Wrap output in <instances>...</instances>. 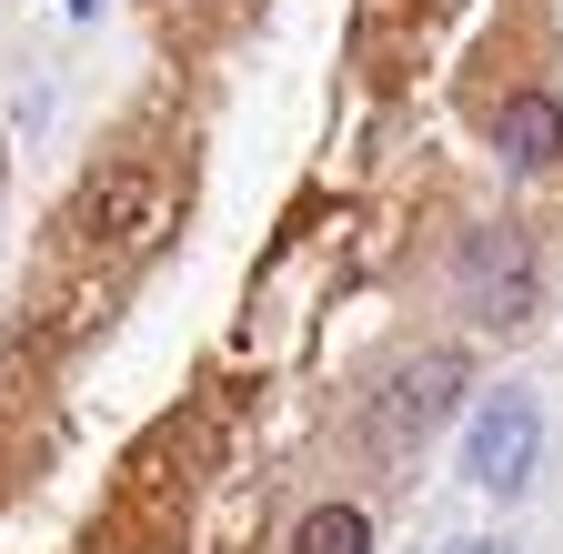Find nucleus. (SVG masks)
Listing matches in <instances>:
<instances>
[{
	"mask_svg": "<svg viewBox=\"0 0 563 554\" xmlns=\"http://www.w3.org/2000/svg\"><path fill=\"white\" fill-rule=\"evenodd\" d=\"M533 454H543V413H533V393H483V413L463 424V474L483 484V495H523V474H533Z\"/></svg>",
	"mask_w": 563,
	"mask_h": 554,
	"instance_id": "obj_1",
	"label": "nucleus"
},
{
	"mask_svg": "<svg viewBox=\"0 0 563 554\" xmlns=\"http://www.w3.org/2000/svg\"><path fill=\"white\" fill-rule=\"evenodd\" d=\"M453 403H463V354H422V363L373 403V444H383V454H412Z\"/></svg>",
	"mask_w": 563,
	"mask_h": 554,
	"instance_id": "obj_2",
	"label": "nucleus"
},
{
	"mask_svg": "<svg viewBox=\"0 0 563 554\" xmlns=\"http://www.w3.org/2000/svg\"><path fill=\"white\" fill-rule=\"evenodd\" d=\"M463 303L483 313V323H523L533 313V252H523V232H473L463 242Z\"/></svg>",
	"mask_w": 563,
	"mask_h": 554,
	"instance_id": "obj_3",
	"label": "nucleus"
},
{
	"mask_svg": "<svg viewBox=\"0 0 563 554\" xmlns=\"http://www.w3.org/2000/svg\"><path fill=\"white\" fill-rule=\"evenodd\" d=\"M162 213V182L141 162H101L81 192H70V222H81V242H141V222Z\"/></svg>",
	"mask_w": 563,
	"mask_h": 554,
	"instance_id": "obj_4",
	"label": "nucleus"
},
{
	"mask_svg": "<svg viewBox=\"0 0 563 554\" xmlns=\"http://www.w3.org/2000/svg\"><path fill=\"white\" fill-rule=\"evenodd\" d=\"M493 152H504L514 172H553V162H563V101H553V91L504 101V121H493Z\"/></svg>",
	"mask_w": 563,
	"mask_h": 554,
	"instance_id": "obj_5",
	"label": "nucleus"
},
{
	"mask_svg": "<svg viewBox=\"0 0 563 554\" xmlns=\"http://www.w3.org/2000/svg\"><path fill=\"white\" fill-rule=\"evenodd\" d=\"M292 554H373V514L363 504H312L302 534H292Z\"/></svg>",
	"mask_w": 563,
	"mask_h": 554,
	"instance_id": "obj_6",
	"label": "nucleus"
},
{
	"mask_svg": "<svg viewBox=\"0 0 563 554\" xmlns=\"http://www.w3.org/2000/svg\"><path fill=\"white\" fill-rule=\"evenodd\" d=\"M453 554H514V544H493V534H463V544H453Z\"/></svg>",
	"mask_w": 563,
	"mask_h": 554,
	"instance_id": "obj_7",
	"label": "nucleus"
},
{
	"mask_svg": "<svg viewBox=\"0 0 563 554\" xmlns=\"http://www.w3.org/2000/svg\"><path fill=\"white\" fill-rule=\"evenodd\" d=\"M70 11H81V21H91V11H101V0H70Z\"/></svg>",
	"mask_w": 563,
	"mask_h": 554,
	"instance_id": "obj_8",
	"label": "nucleus"
}]
</instances>
